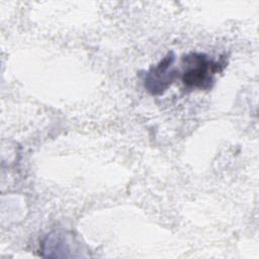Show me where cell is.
I'll return each instance as SVG.
<instances>
[{"instance_id": "cell-1", "label": "cell", "mask_w": 259, "mask_h": 259, "mask_svg": "<svg viewBox=\"0 0 259 259\" xmlns=\"http://www.w3.org/2000/svg\"><path fill=\"white\" fill-rule=\"evenodd\" d=\"M184 71L182 82L188 89H208L211 87L213 75L221 72L226 63L214 62L204 54L191 53L182 58Z\"/></svg>"}, {"instance_id": "cell-2", "label": "cell", "mask_w": 259, "mask_h": 259, "mask_svg": "<svg viewBox=\"0 0 259 259\" xmlns=\"http://www.w3.org/2000/svg\"><path fill=\"white\" fill-rule=\"evenodd\" d=\"M173 62L174 56L169 53L155 68L147 73L145 86L152 94H162L177 78V71L170 69Z\"/></svg>"}]
</instances>
